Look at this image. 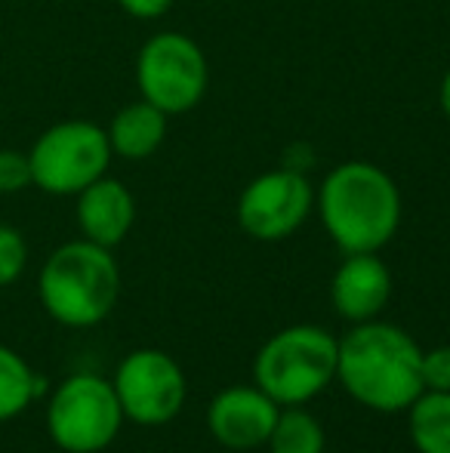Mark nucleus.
<instances>
[{
  "label": "nucleus",
  "instance_id": "1",
  "mask_svg": "<svg viewBox=\"0 0 450 453\" xmlns=\"http://www.w3.org/2000/svg\"><path fill=\"white\" fill-rule=\"evenodd\" d=\"M337 380L358 404L379 413H401L426 392L423 349L398 324L379 318L355 324L339 340Z\"/></svg>",
  "mask_w": 450,
  "mask_h": 453
},
{
  "label": "nucleus",
  "instance_id": "2",
  "mask_svg": "<svg viewBox=\"0 0 450 453\" xmlns=\"http://www.w3.org/2000/svg\"><path fill=\"white\" fill-rule=\"evenodd\" d=\"M321 226L342 253H379L401 226V191L377 164L348 161L315 195Z\"/></svg>",
  "mask_w": 450,
  "mask_h": 453
},
{
  "label": "nucleus",
  "instance_id": "3",
  "mask_svg": "<svg viewBox=\"0 0 450 453\" xmlns=\"http://www.w3.org/2000/svg\"><path fill=\"white\" fill-rule=\"evenodd\" d=\"M37 296L62 327H96L114 311L120 296V269L109 247L68 241L56 247L37 278Z\"/></svg>",
  "mask_w": 450,
  "mask_h": 453
},
{
  "label": "nucleus",
  "instance_id": "4",
  "mask_svg": "<svg viewBox=\"0 0 450 453\" xmlns=\"http://www.w3.org/2000/svg\"><path fill=\"white\" fill-rule=\"evenodd\" d=\"M339 340L318 324H294L265 340L253 361L256 386L281 407L318 398L337 380Z\"/></svg>",
  "mask_w": 450,
  "mask_h": 453
},
{
  "label": "nucleus",
  "instance_id": "5",
  "mask_svg": "<svg viewBox=\"0 0 450 453\" xmlns=\"http://www.w3.org/2000/svg\"><path fill=\"white\" fill-rule=\"evenodd\" d=\"M124 411L111 380L74 373L53 388L47 404V432L65 453H99L118 438Z\"/></svg>",
  "mask_w": 450,
  "mask_h": 453
},
{
  "label": "nucleus",
  "instance_id": "6",
  "mask_svg": "<svg viewBox=\"0 0 450 453\" xmlns=\"http://www.w3.org/2000/svg\"><path fill=\"white\" fill-rule=\"evenodd\" d=\"M31 185L47 195H78L109 173V133L93 120H59L28 149Z\"/></svg>",
  "mask_w": 450,
  "mask_h": 453
},
{
  "label": "nucleus",
  "instance_id": "7",
  "mask_svg": "<svg viewBox=\"0 0 450 453\" xmlns=\"http://www.w3.org/2000/svg\"><path fill=\"white\" fill-rule=\"evenodd\" d=\"M136 84L145 102L164 114H186L201 105L210 84L207 56L192 37L161 31L149 37L136 56Z\"/></svg>",
  "mask_w": 450,
  "mask_h": 453
},
{
  "label": "nucleus",
  "instance_id": "8",
  "mask_svg": "<svg viewBox=\"0 0 450 453\" xmlns=\"http://www.w3.org/2000/svg\"><path fill=\"white\" fill-rule=\"evenodd\" d=\"M114 395L124 419L136 426H167L186 407L188 380L179 361L161 349H136L114 370Z\"/></svg>",
  "mask_w": 450,
  "mask_h": 453
},
{
  "label": "nucleus",
  "instance_id": "9",
  "mask_svg": "<svg viewBox=\"0 0 450 453\" xmlns=\"http://www.w3.org/2000/svg\"><path fill=\"white\" fill-rule=\"evenodd\" d=\"M315 188L296 170H269L238 197V222L256 241H284L309 219Z\"/></svg>",
  "mask_w": 450,
  "mask_h": 453
},
{
  "label": "nucleus",
  "instance_id": "10",
  "mask_svg": "<svg viewBox=\"0 0 450 453\" xmlns=\"http://www.w3.org/2000/svg\"><path fill=\"white\" fill-rule=\"evenodd\" d=\"M278 411H281V404H275L256 382L253 386H232L213 398L210 411H207V426L223 448L253 450L269 441Z\"/></svg>",
  "mask_w": 450,
  "mask_h": 453
},
{
  "label": "nucleus",
  "instance_id": "11",
  "mask_svg": "<svg viewBox=\"0 0 450 453\" xmlns=\"http://www.w3.org/2000/svg\"><path fill=\"white\" fill-rule=\"evenodd\" d=\"M392 296L389 265L377 253H346L331 280V303L346 321L364 324L379 318Z\"/></svg>",
  "mask_w": 450,
  "mask_h": 453
},
{
  "label": "nucleus",
  "instance_id": "12",
  "mask_svg": "<svg viewBox=\"0 0 450 453\" xmlns=\"http://www.w3.org/2000/svg\"><path fill=\"white\" fill-rule=\"evenodd\" d=\"M74 197H78V226L87 241L111 250L130 234L136 222V201L124 182L99 176Z\"/></svg>",
  "mask_w": 450,
  "mask_h": 453
},
{
  "label": "nucleus",
  "instance_id": "13",
  "mask_svg": "<svg viewBox=\"0 0 450 453\" xmlns=\"http://www.w3.org/2000/svg\"><path fill=\"white\" fill-rule=\"evenodd\" d=\"M109 145L111 155L126 161H145L161 149L167 136V114L151 102H130L124 105L109 124Z\"/></svg>",
  "mask_w": 450,
  "mask_h": 453
},
{
  "label": "nucleus",
  "instance_id": "14",
  "mask_svg": "<svg viewBox=\"0 0 450 453\" xmlns=\"http://www.w3.org/2000/svg\"><path fill=\"white\" fill-rule=\"evenodd\" d=\"M408 429L420 453H450V392H423L408 407Z\"/></svg>",
  "mask_w": 450,
  "mask_h": 453
},
{
  "label": "nucleus",
  "instance_id": "15",
  "mask_svg": "<svg viewBox=\"0 0 450 453\" xmlns=\"http://www.w3.org/2000/svg\"><path fill=\"white\" fill-rule=\"evenodd\" d=\"M41 395V380L31 364L10 346H0V423L22 417Z\"/></svg>",
  "mask_w": 450,
  "mask_h": 453
},
{
  "label": "nucleus",
  "instance_id": "16",
  "mask_svg": "<svg viewBox=\"0 0 450 453\" xmlns=\"http://www.w3.org/2000/svg\"><path fill=\"white\" fill-rule=\"evenodd\" d=\"M265 448L271 453H324L327 448L324 426L309 411H302V404L281 407Z\"/></svg>",
  "mask_w": 450,
  "mask_h": 453
},
{
  "label": "nucleus",
  "instance_id": "17",
  "mask_svg": "<svg viewBox=\"0 0 450 453\" xmlns=\"http://www.w3.org/2000/svg\"><path fill=\"white\" fill-rule=\"evenodd\" d=\"M25 265H28V244H25L22 232L0 222V287L16 284Z\"/></svg>",
  "mask_w": 450,
  "mask_h": 453
},
{
  "label": "nucleus",
  "instance_id": "18",
  "mask_svg": "<svg viewBox=\"0 0 450 453\" xmlns=\"http://www.w3.org/2000/svg\"><path fill=\"white\" fill-rule=\"evenodd\" d=\"M31 185L28 151L0 149V195H16Z\"/></svg>",
  "mask_w": 450,
  "mask_h": 453
},
{
  "label": "nucleus",
  "instance_id": "19",
  "mask_svg": "<svg viewBox=\"0 0 450 453\" xmlns=\"http://www.w3.org/2000/svg\"><path fill=\"white\" fill-rule=\"evenodd\" d=\"M423 388L426 392H450V346L423 352Z\"/></svg>",
  "mask_w": 450,
  "mask_h": 453
},
{
  "label": "nucleus",
  "instance_id": "20",
  "mask_svg": "<svg viewBox=\"0 0 450 453\" xmlns=\"http://www.w3.org/2000/svg\"><path fill=\"white\" fill-rule=\"evenodd\" d=\"M118 4L133 19H157L173 6V0H118Z\"/></svg>",
  "mask_w": 450,
  "mask_h": 453
},
{
  "label": "nucleus",
  "instance_id": "21",
  "mask_svg": "<svg viewBox=\"0 0 450 453\" xmlns=\"http://www.w3.org/2000/svg\"><path fill=\"white\" fill-rule=\"evenodd\" d=\"M439 102H441V111H445V118L450 120V72L441 78V90H439Z\"/></svg>",
  "mask_w": 450,
  "mask_h": 453
}]
</instances>
